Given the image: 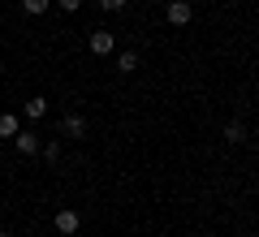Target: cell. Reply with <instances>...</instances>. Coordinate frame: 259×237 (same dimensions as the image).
Listing matches in <instances>:
<instances>
[{"label":"cell","mask_w":259,"mask_h":237,"mask_svg":"<svg viewBox=\"0 0 259 237\" xmlns=\"http://www.w3.org/2000/svg\"><path fill=\"white\" fill-rule=\"evenodd\" d=\"M91 52L95 56H112V35L108 30H91Z\"/></svg>","instance_id":"cell-5"},{"label":"cell","mask_w":259,"mask_h":237,"mask_svg":"<svg viewBox=\"0 0 259 237\" xmlns=\"http://www.w3.org/2000/svg\"><path fill=\"white\" fill-rule=\"evenodd\" d=\"M95 5H100L104 13H121V9H125V5H130V0H95Z\"/></svg>","instance_id":"cell-10"},{"label":"cell","mask_w":259,"mask_h":237,"mask_svg":"<svg viewBox=\"0 0 259 237\" xmlns=\"http://www.w3.org/2000/svg\"><path fill=\"white\" fill-rule=\"evenodd\" d=\"M56 233H61V237H74L78 233V211L74 207H61V211H56Z\"/></svg>","instance_id":"cell-2"},{"label":"cell","mask_w":259,"mask_h":237,"mask_svg":"<svg viewBox=\"0 0 259 237\" xmlns=\"http://www.w3.org/2000/svg\"><path fill=\"white\" fill-rule=\"evenodd\" d=\"M139 69V52H121L117 56V73H134Z\"/></svg>","instance_id":"cell-9"},{"label":"cell","mask_w":259,"mask_h":237,"mask_svg":"<svg viewBox=\"0 0 259 237\" xmlns=\"http://www.w3.org/2000/svg\"><path fill=\"white\" fill-rule=\"evenodd\" d=\"M0 237H9V233H0Z\"/></svg>","instance_id":"cell-14"},{"label":"cell","mask_w":259,"mask_h":237,"mask_svg":"<svg viewBox=\"0 0 259 237\" xmlns=\"http://www.w3.org/2000/svg\"><path fill=\"white\" fill-rule=\"evenodd\" d=\"M164 18H168V26H190V18H194V5H190V0H168Z\"/></svg>","instance_id":"cell-1"},{"label":"cell","mask_w":259,"mask_h":237,"mask_svg":"<svg viewBox=\"0 0 259 237\" xmlns=\"http://www.w3.org/2000/svg\"><path fill=\"white\" fill-rule=\"evenodd\" d=\"M39 151H44L48 164H56V160H61V143H48V147H39Z\"/></svg>","instance_id":"cell-12"},{"label":"cell","mask_w":259,"mask_h":237,"mask_svg":"<svg viewBox=\"0 0 259 237\" xmlns=\"http://www.w3.org/2000/svg\"><path fill=\"white\" fill-rule=\"evenodd\" d=\"M48 5H52V0H22V9H26V13H48Z\"/></svg>","instance_id":"cell-11"},{"label":"cell","mask_w":259,"mask_h":237,"mask_svg":"<svg viewBox=\"0 0 259 237\" xmlns=\"http://www.w3.org/2000/svg\"><path fill=\"white\" fill-rule=\"evenodd\" d=\"M74 237H78V233H74Z\"/></svg>","instance_id":"cell-15"},{"label":"cell","mask_w":259,"mask_h":237,"mask_svg":"<svg viewBox=\"0 0 259 237\" xmlns=\"http://www.w3.org/2000/svg\"><path fill=\"white\" fill-rule=\"evenodd\" d=\"M56 5H61L65 13H78V9H82V0H56Z\"/></svg>","instance_id":"cell-13"},{"label":"cell","mask_w":259,"mask_h":237,"mask_svg":"<svg viewBox=\"0 0 259 237\" xmlns=\"http://www.w3.org/2000/svg\"><path fill=\"white\" fill-rule=\"evenodd\" d=\"M221 134H225V143H229V147H242V143H246V125H242V121H229Z\"/></svg>","instance_id":"cell-6"},{"label":"cell","mask_w":259,"mask_h":237,"mask_svg":"<svg viewBox=\"0 0 259 237\" xmlns=\"http://www.w3.org/2000/svg\"><path fill=\"white\" fill-rule=\"evenodd\" d=\"M22 129V117L18 112H0V138H13Z\"/></svg>","instance_id":"cell-7"},{"label":"cell","mask_w":259,"mask_h":237,"mask_svg":"<svg viewBox=\"0 0 259 237\" xmlns=\"http://www.w3.org/2000/svg\"><path fill=\"white\" fill-rule=\"evenodd\" d=\"M44 112H48V100H44V95H35V100H26V108H22V117H26V121H39Z\"/></svg>","instance_id":"cell-8"},{"label":"cell","mask_w":259,"mask_h":237,"mask_svg":"<svg viewBox=\"0 0 259 237\" xmlns=\"http://www.w3.org/2000/svg\"><path fill=\"white\" fill-rule=\"evenodd\" d=\"M13 143H18V151H22V155H39V147H44L35 129H18V134H13Z\"/></svg>","instance_id":"cell-3"},{"label":"cell","mask_w":259,"mask_h":237,"mask_svg":"<svg viewBox=\"0 0 259 237\" xmlns=\"http://www.w3.org/2000/svg\"><path fill=\"white\" fill-rule=\"evenodd\" d=\"M61 134H65V138H82V134H87V121L78 117V112H69V117L61 121Z\"/></svg>","instance_id":"cell-4"}]
</instances>
